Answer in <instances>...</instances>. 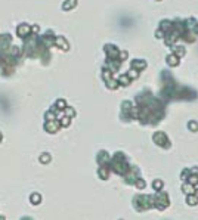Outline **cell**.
Listing matches in <instances>:
<instances>
[{
    "label": "cell",
    "mask_w": 198,
    "mask_h": 220,
    "mask_svg": "<svg viewBox=\"0 0 198 220\" xmlns=\"http://www.w3.org/2000/svg\"><path fill=\"white\" fill-rule=\"evenodd\" d=\"M108 166H109V170L116 171V173L120 174V176H124V174L127 173V170L130 168L124 152H116L114 154V157H112V158H109Z\"/></svg>",
    "instance_id": "obj_1"
},
{
    "label": "cell",
    "mask_w": 198,
    "mask_h": 220,
    "mask_svg": "<svg viewBox=\"0 0 198 220\" xmlns=\"http://www.w3.org/2000/svg\"><path fill=\"white\" fill-rule=\"evenodd\" d=\"M133 205L136 211H146L154 207V197L151 195H135L133 197Z\"/></svg>",
    "instance_id": "obj_2"
},
{
    "label": "cell",
    "mask_w": 198,
    "mask_h": 220,
    "mask_svg": "<svg viewBox=\"0 0 198 220\" xmlns=\"http://www.w3.org/2000/svg\"><path fill=\"white\" fill-rule=\"evenodd\" d=\"M170 205V200H169V195L167 192H163V191H157V193L154 195V207L163 211L167 207Z\"/></svg>",
    "instance_id": "obj_3"
},
{
    "label": "cell",
    "mask_w": 198,
    "mask_h": 220,
    "mask_svg": "<svg viewBox=\"0 0 198 220\" xmlns=\"http://www.w3.org/2000/svg\"><path fill=\"white\" fill-rule=\"evenodd\" d=\"M180 39V31H179L178 28H171V30H169L167 33L163 36V40H164V43L167 44V46H173L176 41Z\"/></svg>",
    "instance_id": "obj_4"
},
{
    "label": "cell",
    "mask_w": 198,
    "mask_h": 220,
    "mask_svg": "<svg viewBox=\"0 0 198 220\" xmlns=\"http://www.w3.org/2000/svg\"><path fill=\"white\" fill-rule=\"evenodd\" d=\"M152 140H154V143L158 145V146L161 148H170V139L167 138V134L164 133V132H155V133L152 134Z\"/></svg>",
    "instance_id": "obj_5"
},
{
    "label": "cell",
    "mask_w": 198,
    "mask_h": 220,
    "mask_svg": "<svg viewBox=\"0 0 198 220\" xmlns=\"http://www.w3.org/2000/svg\"><path fill=\"white\" fill-rule=\"evenodd\" d=\"M137 177H141V170H139L137 167H130L129 170H127V173L124 174V180H126L129 185H133Z\"/></svg>",
    "instance_id": "obj_6"
},
{
    "label": "cell",
    "mask_w": 198,
    "mask_h": 220,
    "mask_svg": "<svg viewBox=\"0 0 198 220\" xmlns=\"http://www.w3.org/2000/svg\"><path fill=\"white\" fill-rule=\"evenodd\" d=\"M120 65H121V61L118 59V58H107V61H105V65H103V68H108L109 71L116 73V71H118Z\"/></svg>",
    "instance_id": "obj_7"
},
{
    "label": "cell",
    "mask_w": 198,
    "mask_h": 220,
    "mask_svg": "<svg viewBox=\"0 0 198 220\" xmlns=\"http://www.w3.org/2000/svg\"><path fill=\"white\" fill-rule=\"evenodd\" d=\"M103 52L107 55V58H118V53H120V49L114 44H105L103 46Z\"/></svg>",
    "instance_id": "obj_8"
},
{
    "label": "cell",
    "mask_w": 198,
    "mask_h": 220,
    "mask_svg": "<svg viewBox=\"0 0 198 220\" xmlns=\"http://www.w3.org/2000/svg\"><path fill=\"white\" fill-rule=\"evenodd\" d=\"M96 161H98L99 166H108L109 164L108 152H107V151H99V152H98V158H96Z\"/></svg>",
    "instance_id": "obj_9"
},
{
    "label": "cell",
    "mask_w": 198,
    "mask_h": 220,
    "mask_svg": "<svg viewBox=\"0 0 198 220\" xmlns=\"http://www.w3.org/2000/svg\"><path fill=\"white\" fill-rule=\"evenodd\" d=\"M59 127H61L59 121H56V118H55V120H48L44 129L48 130L49 133H55V132H58V130H59Z\"/></svg>",
    "instance_id": "obj_10"
},
{
    "label": "cell",
    "mask_w": 198,
    "mask_h": 220,
    "mask_svg": "<svg viewBox=\"0 0 198 220\" xmlns=\"http://www.w3.org/2000/svg\"><path fill=\"white\" fill-rule=\"evenodd\" d=\"M171 28H173V21H170V19H163L160 22V25H158V30L163 34H166Z\"/></svg>",
    "instance_id": "obj_11"
},
{
    "label": "cell",
    "mask_w": 198,
    "mask_h": 220,
    "mask_svg": "<svg viewBox=\"0 0 198 220\" xmlns=\"http://www.w3.org/2000/svg\"><path fill=\"white\" fill-rule=\"evenodd\" d=\"M146 61H144V59H133L132 61V68H135V70H137L139 73L141 71H144L145 68H146Z\"/></svg>",
    "instance_id": "obj_12"
},
{
    "label": "cell",
    "mask_w": 198,
    "mask_h": 220,
    "mask_svg": "<svg viewBox=\"0 0 198 220\" xmlns=\"http://www.w3.org/2000/svg\"><path fill=\"white\" fill-rule=\"evenodd\" d=\"M109 166H99V170H98V176L101 177V179L107 180L109 177Z\"/></svg>",
    "instance_id": "obj_13"
},
{
    "label": "cell",
    "mask_w": 198,
    "mask_h": 220,
    "mask_svg": "<svg viewBox=\"0 0 198 220\" xmlns=\"http://www.w3.org/2000/svg\"><path fill=\"white\" fill-rule=\"evenodd\" d=\"M166 62H167V65H169V67H171V68L178 67V65H179V58L175 53H170L167 58H166Z\"/></svg>",
    "instance_id": "obj_14"
},
{
    "label": "cell",
    "mask_w": 198,
    "mask_h": 220,
    "mask_svg": "<svg viewBox=\"0 0 198 220\" xmlns=\"http://www.w3.org/2000/svg\"><path fill=\"white\" fill-rule=\"evenodd\" d=\"M171 50H173V53L176 55L179 59H180V58H183L185 55H186V50H185L183 46H176V44H173V46H171Z\"/></svg>",
    "instance_id": "obj_15"
},
{
    "label": "cell",
    "mask_w": 198,
    "mask_h": 220,
    "mask_svg": "<svg viewBox=\"0 0 198 220\" xmlns=\"http://www.w3.org/2000/svg\"><path fill=\"white\" fill-rule=\"evenodd\" d=\"M30 33H31V28L28 27V25H25V24H22V25L18 27V36L19 37H27Z\"/></svg>",
    "instance_id": "obj_16"
},
{
    "label": "cell",
    "mask_w": 198,
    "mask_h": 220,
    "mask_svg": "<svg viewBox=\"0 0 198 220\" xmlns=\"http://www.w3.org/2000/svg\"><path fill=\"white\" fill-rule=\"evenodd\" d=\"M198 24V21L195 18H188V19H185V28L188 30V31H194V28L195 25Z\"/></svg>",
    "instance_id": "obj_17"
},
{
    "label": "cell",
    "mask_w": 198,
    "mask_h": 220,
    "mask_svg": "<svg viewBox=\"0 0 198 220\" xmlns=\"http://www.w3.org/2000/svg\"><path fill=\"white\" fill-rule=\"evenodd\" d=\"M55 44L56 46H59L62 50H68V41L65 40L64 37H58V39H55Z\"/></svg>",
    "instance_id": "obj_18"
},
{
    "label": "cell",
    "mask_w": 198,
    "mask_h": 220,
    "mask_svg": "<svg viewBox=\"0 0 198 220\" xmlns=\"http://www.w3.org/2000/svg\"><path fill=\"white\" fill-rule=\"evenodd\" d=\"M194 191H195V186L191 185L189 182H183V183H182V192L183 193L189 195V193H194Z\"/></svg>",
    "instance_id": "obj_19"
},
{
    "label": "cell",
    "mask_w": 198,
    "mask_h": 220,
    "mask_svg": "<svg viewBox=\"0 0 198 220\" xmlns=\"http://www.w3.org/2000/svg\"><path fill=\"white\" fill-rule=\"evenodd\" d=\"M117 81H118V84H120V86H129L132 80L129 78V75H127V74H123V75H120V77L117 78Z\"/></svg>",
    "instance_id": "obj_20"
},
{
    "label": "cell",
    "mask_w": 198,
    "mask_h": 220,
    "mask_svg": "<svg viewBox=\"0 0 198 220\" xmlns=\"http://www.w3.org/2000/svg\"><path fill=\"white\" fill-rule=\"evenodd\" d=\"M105 83H107V87H108V89H117V87L120 86V84H118V81L116 80V77H111V78H108Z\"/></svg>",
    "instance_id": "obj_21"
},
{
    "label": "cell",
    "mask_w": 198,
    "mask_h": 220,
    "mask_svg": "<svg viewBox=\"0 0 198 220\" xmlns=\"http://www.w3.org/2000/svg\"><path fill=\"white\" fill-rule=\"evenodd\" d=\"M186 202H188V205H197L198 198L194 193H189V195H186Z\"/></svg>",
    "instance_id": "obj_22"
},
{
    "label": "cell",
    "mask_w": 198,
    "mask_h": 220,
    "mask_svg": "<svg viewBox=\"0 0 198 220\" xmlns=\"http://www.w3.org/2000/svg\"><path fill=\"white\" fill-rule=\"evenodd\" d=\"M75 5H77V0H65V3H64L62 9H64V11H70V9L75 7Z\"/></svg>",
    "instance_id": "obj_23"
},
{
    "label": "cell",
    "mask_w": 198,
    "mask_h": 220,
    "mask_svg": "<svg viewBox=\"0 0 198 220\" xmlns=\"http://www.w3.org/2000/svg\"><path fill=\"white\" fill-rule=\"evenodd\" d=\"M152 188H154V191H161L164 188V182L161 179H155L152 182Z\"/></svg>",
    "instance_id": "obj_24"
},
{
    "label": "cell",
    "mask_w": 198,
    "mask_h": 220,
    "mask_svg": "<svg viewBox=\"0 0 198 220\" xmlns=\"http://www.w3.org/2000/svg\"><path fill=\"white\" fill-rule=\"evenodd\" d=\"M133 185H135V186H136L137 189H141V191L146 188V183H145V180L142 179V177H137V179L135 180V183H133Z\"/></svg>",
    "instance_id": "obj_25"
},
{
    "label": "cell",
    "mask_w": 198,
    "mask_h": 220,
    "mask_svg": "<svg viewBox=\"0 0 198 220\" xmlns=\"http://www.w3.org/2000/svg\"><path fill=\"white\" fill-rule=\"evenodd\" d=\"M185 182H189L191 185H194V186H197V185H198V174L191 173L189 176H188V179L185 180Z\"/></svg>",
    "instance_id": "obj_26"
},
{
    "label": "cell",
    "mask_w": 198,
    "mask_h": 220,
    "mask_svg": "<svg viewBox=\"0 0 198 220\" xmlns=\"http://www.w3.org/2000/svg\"><path fill=\"white\" fill-rule=\"evenodd\" d=\"M126 74L129 75L130 80H135V78H137V77H139V71H137V70H135V68H130V70Z\"/></svg>",
    "instance_id": "obj_27"
},
{
    "label": "cell",
    "mask_w": 198,
    "mask_h": 220,
    "mask_svg": "<svg viewBox=\"0 0 198 220\" xmlns=\"http://www.w3.org/2000/svg\"><path fill=\"white\" fill-rule=\"evenodd\" d=\"M70 121H71V117L65 115V117H62L61 120H59V124H61L62 127H67V126H70Z\"/></svg>",
    "instance_id": "obj_28"
},
{
    "label": "cell",
    "mask_w": 198,
    "mask_h": 220,
    "mask_svg": "<svg viewBox=\"0 0 198 220\" xmlns=\"http://www.w3.org/2000/svg\"><path fill=\"white\" fill-rule=\"evenodd\" d=\"M188 129L191 130V132H198V123L197 121L191 120L189 123H188Z\"/></svg>",
    "instance_id": "obj_29"
},
{
    "label": "cell",
    "mask_w": 198,
    "mask_h": 220,
    "mask_svg": "<svg viewBox=\"0 0 198 220\" xmlns=\"http://www.w3.org/2000/svg\"><path fill=\"white\" fill-rule=\"evenodd\" d=\"M65 108H67V104L64 99H59L56 102V109H65Z\"/></svg>",
    "instance_id": "obj_30"
},
{
    "label": "cell",
    "mask_w": 198,
    "mask_h": 220,
    "mask_svg": "<svg viewBox=\"0 0 198 220\" xmlns=\"http://www.w3.org/2000/svg\"><path fill=\"white\" fill-rule=\"evenodd\" d=\"M127 56H129V52H126V50H120V53H118V59L124 61V59H127Z\"/></svg>",
    "instance_id": "obj_31"
},
{
    "label": "cell",
    "mask_w": 198,
    "mask_h": 220,
    "mask_svg": "<svg viewBox=\"0 0 198 220\" xmlns=\"http://www.w3.org/2000/svg\"><path fill=\"white\" fill-rule=\"evenodd\" d=\"M40 161L41 163H49V161H50V155H49V154H41Z\"/></svg>",
    "instance_id": "obj_32"
},
{
    "label": "cell",
    "mask_w": 198,
    "mask_h": 220,
    "mask_svg": "<svg viewBox=\"0 0 198 220\" xmlns=\"http://www.w3.org/2000/svg\"><path fill=\"white\" fill-rule=\"evenodd\" d=\"M189 174H191V171H189V170H186V168H185L183 171H182V173H180V179H182V180H183V182H185V180L188 179V176H189Z\"/></svg>",
    "instance_id": "obj_33"
},
{
    "label": "cell",
    "mask_w": 198,
    "mask_h": 220,
    "mask_svg": "<svg viewBox=\"0 0 198 220\" xmlns=\"http://www.w3.org/2000/svg\"><path fill=\"white\" fill-rule=\"evenodd\" d=\"M30 200H31V202H34V204H37V202H40V195H39V193H33Z\"/></svg>",
    "instance_id": "obj_34"
},
{
    "label": "cell",
    "mask_w": 198,
    "mask_h": 220,
    "mask_svg": "<svg viewBox=\"0 0 198 220\" xmlns=\"http://www.w3.org/2000/svg\"><path fill=\"white\" fill-rule=\"evenodd\" d=\"M64 111H67V115H70V117H74L75 115V112H74V109H73V108H65V109H64Z\"/></svg>",
    "instance_id": "obj_35"
},
{
    "label": "cell",
    "mask_w": 198,
    "mask_h": 220,
    "mask_svg": "<svg viewBox=\"0 0 198 220\" xmlns=\"http://www.w3.org/2000/svg\"><path fill=\"white\" fill-rule=\"evenodd\" d=\"M189 171L194 174H198V167H192V168H189Z\"/></svg>",
    "instance_id": "obj_36"
},
{
    "label": "cell",
    "mask_w": 198,
    "mask_h": 220,
    "mask_svg": "<svg viewBox=\"0 0 198 220\" xmlns=\"http://www.w3.org/2000/svg\"><path fill=\"white\" fill-rule=\"evenodd\" d=\"M164 34L161 33V31H160V30H157V33H155V37H157V39H161V37H163Z\"/></svg>",
    "instance_id": "obj_37"
},
{
    "label": "cell",
    "mask_w": 198,
    "mask_h": 220,
    "mask_svg": "<svg viewBox=\"0 0 198 220\" xmlns=\"http://www.w3.org/2000/svg\"><path fill=\"white\" fill-rule=\"evenodd\" d=\"M194 33H195V34H197V36H198V24H197V25H195V28H194Z\"/></svg>",
    "instance_id": "obj_38"
},
{
    "label": "cell",
    "mask_w": 198,
    "mask_h": 220,
    "mask_svg": "<svg viewBox=\"0 0 198 220\" xmlns=\"http://www.w3.org/2000/svg\"><path fill=\"white\" fill-rule=\"evenodd\" d=\"M194 195H195V197L198 198V189H195V191H194Z\"/></svg>",
    "instance_id": "obj_39"
},
{
    "label": "cell",
    "mask_w": 198,
    "mask_h": 220,
    "mask_svg": "<svg viewBox=\"0 0 198 220\" xmlns=\"http://www.w3.org/2000/svg\"><path fill=\"white\" fill-rule=\"evenodd\" d=\"M0 140H2V134H0Z\"/></svg>",
    "instance_id": "obj_40"
},
{
    "label": "cell",
    "mask_w": 198,
    "mask_h": 220,
    "mask_svg": "<svg viewBox=\"0 0 198 220\" xmlns=\"http://www.w3.org/2000/svg\"><path fill=\"white\" fill-rule=\"evenodd\" d=\"M157 2H161V0H157Z\"/></svg>",
    "instance_id": "obj_41"
}]
</instances>
